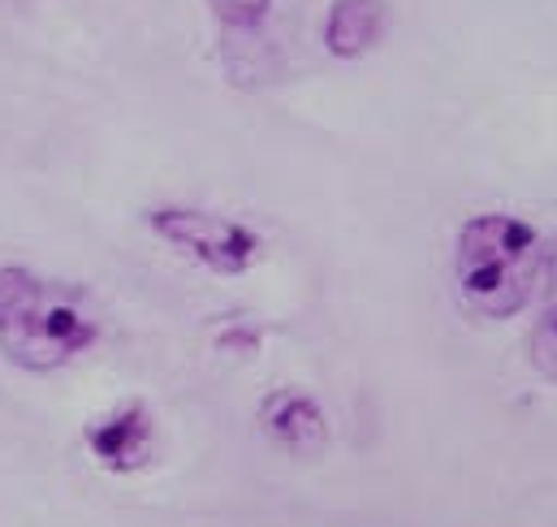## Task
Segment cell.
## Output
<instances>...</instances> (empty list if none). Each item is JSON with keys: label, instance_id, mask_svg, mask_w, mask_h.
Here are the masks:
<instances>
[{"label": "cell", "instance_id": "6da1fadb", "mask_svg": "<svg viewBox=\"0 0 557 527\" xmlns=\"http://www.w3.org/2000/svg\"><path fill=\"white\" fill-rule=\"evenodd\" d=\"M545 247L541 234L506 212L471 217L458 230L454 277L462 303L484 320H510L541 294Z\"/></svg>", "mask_w": 557, "mask_h": 527}, {"label": "cell", "instance_id": "7a4b0ae2", "mask_svg": "<svg viewBox=\"0 0 557 527\" xmlns=\"http://www.w3.org/2000/svg\"><path fill=\"white\" fill-rule=\"evenodd\" d=\"M96 342V324L83 303L26 268H0V351L30 368L52 372Z\"/></svg>", "mask_w": 557, "mask_h": 527}, {"label": "cell", "instance_id": "3957f363", "mask_svg": "<svg viewBox=\"0 0 557 527\" xmlns=\"http://www.w3.org/2000/svg\"><path fill=\"white\" fill-rule=\"evenodd\" d=\"M147 225L173 243L177 252H186L190 260H199L212 272H247L260 260V234L247 230L243 221L216 217V212H199V208H156L147 212Z\"/></svg>", "mask_w": 557, "mask_h": 527}, {"label": "cell", "instance_id": "277c9868", "mask_svg": "<svg viewBox=\"0 0 557 527\" xmlns=\"http://www.w3.org/2000/svg\"><path fill=\"white\" fill-rule=\"evenodd\" d=\"M151 441H156V424H151L147 406H139V402L117 406L113 415H104V419H96L87 428V445L109 471L143 467L151 458Z\"/></svg>", "mask_w": 557, "mask_h": 527}, {"label": "cell", "instance_id": "5b68a950", "mask_svg": "<svg viewBox=\"0 0 557 527\" xmlns=\"http://www.w3.org/2000/svg\"><path fill=\"white\" fill-rule=\"evenodd\" d=\"M264 428L285 454L294 458H315L329 445V419L315 406V397L298 390H281L264 402Z\"/></svg>", "mask_w": 557, "mask_h": 527}, {"label": "cell", "instance_id": "8992f818", "mask_svg": "<svg viewBox=\"0 0 557 527\" xmlns=\"http://www.w3.org/2000/svg\"><path fill=\"white\" fill-rule=\"evenodd\" d=\"M385 0H333L324 22V44L333 57H363L385 35Z\"/></svg>", "mask_w": 557, "mask_h": 527}, {"label": "cell", "instance_id": "52a82bcc", "mask_svg": "<svg viewBox=\"0 0 557 527\" xmlns=\"http://www.w3.org/2000/svg\"><path fill=\"white\" fill-rule=\"evenodd\" d=\"M528 355H532V368L557 385V298L545 307V316L536 320V329L528 338Z\"/></svg>", "mask_w": 557, "mask_h": 527}, {"label": "cell", "instance_id": "ba28073f", "mask_svg": "<svg viewBox=\"0 0 557 527\" xmlns=\"http://www.w3.org/2000/svg\"><path fill=\"white\" fill-rule=\"evenodd\" d=\"M208 4L225 30H256L273 9V0H208Z\"/></svg>", "mask_w": 557, "mask_h": 527}]
</instances>
